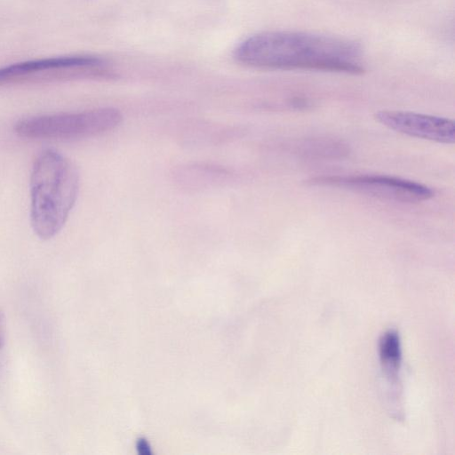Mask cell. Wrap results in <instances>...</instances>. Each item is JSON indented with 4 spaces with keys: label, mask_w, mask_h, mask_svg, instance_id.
<instances>
[{
    "label": "cell",
    "mask_w": 455,
    "mask_h": 455,
    "mask_svg": "<svg viewBox=\"0 0 455 455\" xmlns=\"http://www.w3.org/2000/svg\"><path fill=\"white\" fill-rule=\"evenodd\" d=\"M105 65L102 58L76 55L47 58L15 63L0 68V84L21 79L35 73L67 68H99Z\"/></svg>",
    "instance_id": "6"
},
{
    "label": "cell",
    "mask_w": 455,
    "mask_h": 455,
    "mask_svg": "<svg viewBox=\"0 0 455 455\" xmlns=\"http://www.w3.org/2000/svg\"><path fill=\"white\" fill-rule=\"evenodd\" d=\"M235 60L262 69L316 70L358 75L364 72L363 51L348 39L296 31H267L243 40Z\"/></svg>",
    "instance_id": "1"
},
{
    "label": "cell",
    "mask_w": 455,
    "mask_h": 455,
    "mask_svg": "<svg viewBox=\"0 0 455 455\" xmlns=\"http://www.w3.org/2000/svg\"><path fill=\"white\" fill-rule=\"evenodd\" d=\"M79 191L74 164L52 149L42 151L30 175V222L35 234L46 240L65 225Z\"/></svg>",
    "instance_id": "2"
},
{
    "label": "cell",
    "mask_w": 455,
    "mask_h": 455,
    "mask_svg": "<svg viewBox=\"0 0 455 455\" xmlns=\"http://www.w3.org/2000/svg\"><path fill=\"white\" fill-rule=\"evenodd\" d=\"M379 355L382 371L388 385L398 391L399 371L402 363V348L399 334L389 330L382 334L379 342Z\"/></svg>",
    "instance_id": "7"
},
{
    "label": "cell",
    "mask_w": 455,
    "mask_h": 455,
    "mask_svg": "<svg viewBox=\"0 0 455 455\" xmlns=\"http://www.w3.org/2000/svg\"><path fill=\"white\" fill-rule=\"evenodd\" d=\"M5 340V325L4 315L0 310V349L4 347Z\"/></svg>",
    "instance_id": "9"
},
{
    "label": "cell",
    "mask_w": 455,
    "mask_h": 455,
    "mask_svg": "<svg viewBox=\"0 0 455 455\" xmlns=\"http://www.w3.org/2000/svg\"><path fill=\"white\" fill-rule=\"evenodd\" d=\"M303 154L317 156H336L347 152L346 148L340 143L331 140L311 139L299 146Z\"/></svg>",
    "instance_id": "8"
},
{
    "label": "cell",
    "mask_w": 455,
    "mask_h": 455,
    "mask_svg": "<svg viewBox=\"0 0 455 455\" xmlns=\"http://www.w3.org/2000/svg\"><path fill=\"white\" fill-rule=\"evenodd\" d=\"M376 121L397 132L443 144L455 141V124L449 118L397 110L374 114Z\"/></svg>",
    "instance_id": "5"
},
{
    "label": "cell",
    "mask_w": 455,
    "mask_h": 455,
    "mask_svg": "<svg viewBox=\"0 0 455 455\" xmlns=\"http://www.w3.org/2000/svg\"><path fill=\"white\" fill-rule=\"evenodd\" d=\"M122 113L114 108H100L74 113L29 116L18 121L15 132L26 139L78 140L98 136L116 128Z\"/></svg>",
    "instance_id": "3"
},
{
    "label": "cell",
    "mask_w": 455,
    "mask_h": 455,
    "mask_svg": "<svg viewBox=\"0 0 455 455\" xmlns=\"http://www.w3.org/2000/svg\"><path fill=\"white\" fill-rule=\"evenodd\" d=\"M307 183L402 203H421L435 196L434 190L424 184L387 175H322L307 180Z\"/></svg>",
    "instance_id": "4"
}]
</instances>
